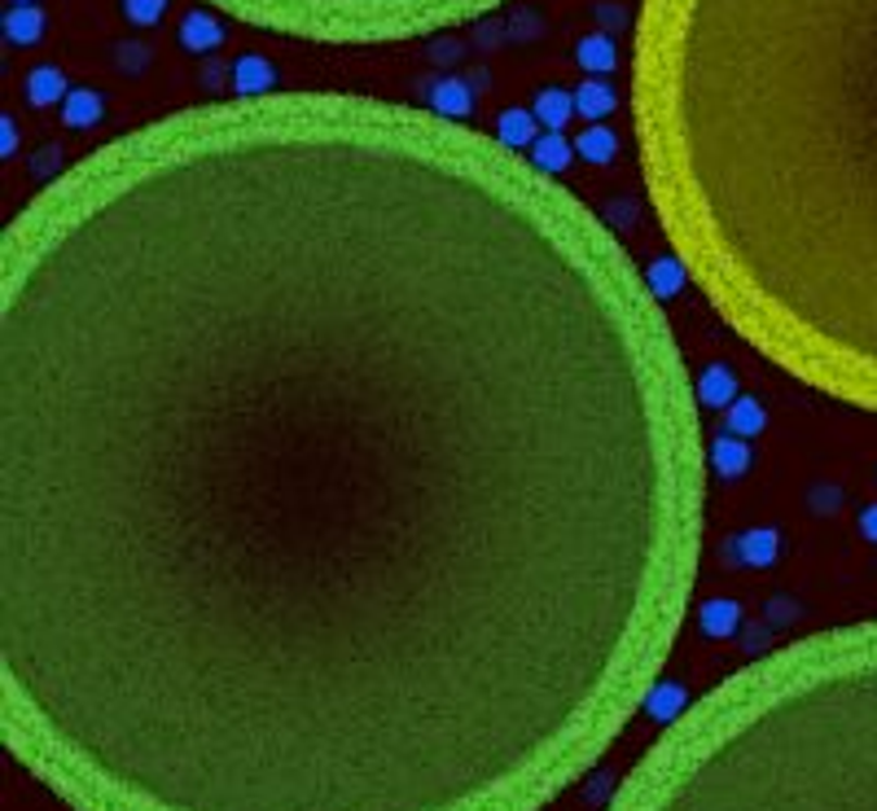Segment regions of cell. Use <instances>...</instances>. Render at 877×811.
<instances>
[{
    "label": "cell",
    "instance_id": "1",
    "mask_svg": "<svg viewBox=\"0 0 877 811\" xmlns=\"http://www.w3.org/2000/svg\"><path fill=\"white\" fill-rule=\"evenodd\" d=\"M707 439L505 137L242 92L0 238L5 737L84 811H535L689 614Z\"/></svg>",
    "mask_w": 877,
    "mask_h": 811
},
{
    "label": "cell",
    "instance_id": "2",
    "mask_svg": "<svg viewBox=\"0 0 877 811\" xmlns=\"http://www.w3.org/2000/svg\"><path fill=\"white\" fill-rule=\"evenodd\" d=\"M636 150L702 299L877 413V0H640Z\"/></svg>",
    "mask_w": 877,
    "mask_h": 811
},
{
    "label": "cell",
    "instance_id": "3",
    "mask_svg": "<svg viewBox=\"0 0 877 811\" xmlns=\"http://www.w3.org/2000/svg\"><path fill=\"white\" fill-rule=\"evenodd\" d=\"M610 811H877V619L724 680L663 733Z\"/></svg>",
    "mask_w": 877,
    "mask_h": 811
},
{
    "label": "cell",
    "instance_id": "4",
    "mask_svg": "<svg viewBox=\"0 0 877 811\" xmlns=\"http://www.w3.org/2000/svg\"><path fill=\"white\" fill-rule=\"evenodd\" d=\"M238 23L325 45H386L492 14L505 0H206Z\"/></svg>",
    "mask_w": 877,
    "mask_h": 811
},
{
    "label": "cell",
    "instance_id": "5",
    "mask_svg": "<svg viewBox=\"0 0 877 811\" xmlns=\"http://www.w3.org/2000/svg\"><path fill=\"white\" fill-rule=\"evenodd\" d=\"M575 105H580V114H588V119H601V114L614 105V92L606 84H584L580 97H575Z\"/></svg>",
    "mask_w": 877,
    "mask_h": 811
},
{
    "label": "cell",
    "instance_id": "6",
    "mask_svg": "<svg viewBox=\"0 0 877 811\" xmlns=\"http://www.w3.org/2000/svg\"><path fill=\"white\" fill-rule=\"evenodd\" d=\"M580 62L593 66V71H606V66H614V45L601 40V36H593V40L580 45Z\"/></svg>",
    "mask_w": 877,
    "mask_h": 811
},
{
    "label": "cell",
    "instance_id": "7",
    "mask_svg": "<svg viewBox=\"0 0 877 811\" xmlns=\"http://www.w3.org/2000/svg\"><path fill=\"white\" fill-rule=\"evenodd\" d=\"M580 154H588L593 163L610 159V154H614V132H606V128H588V132L580 137Z\"/></svg>",
    "mask_w": 877,
    "mask_h": 811
},
{
    "label": "cell",
    "instance_id": "8",
    "mask_svg": "<svg viewBox=\"0 0 877 811\" xmlns=\"http://www.w3.org/2000/svg\"><path fill=\"white\" fill-rule=\"evenodd\" d=\"M567 114H571V101H567L562 92H544V97H539V119H544L548 128H562Z\"/></svg>",
    "mask_w": 877,
    "mask_h": 811
},
{
    "label": "cell",
    "instance_id": "9",
    "mask_svg": "<svg viewBox=\"0 0 877 811\" xmlns=\"http://www.w3.org/2000/svg\"><path fill=\"white\" fill-rule=\"evenodd\" d=\"M219 40V27L206 18V14H198V18H189V27H185V45H193V49H206V45H215Z\"/></svg>",
    "mask_w": 877,
    "mask_h": 811
},
{
    "label": "cell",
    "instance_id": "10",
    "mask_svg": "<svg viewBox=\"0 0 877 811\" xmlns=\"http://www.w3.org/2000/svg\"><path fill=\"white\" fill-rule=\"evenodd\" d=\"M66 119H71L75 128H88V124L97 119V97H92V92H75L71 105H66Z\"/></svg>",
    "mask_w": 877,
    "mask_h": 811
},
{
    "label": "cell",
    "instance_id": "11",
    "mask_svg": "<svg viewBox=\"0 0 877 811\" xmlns=\"http://www.w3.org/2000/svg\"><path fill=\"white\" fill-rule=\"evenodd\" d=\"M10 36L14 40H36L40 36V14L36 10H14L10 14Z\"/></svg>",
    "mask_w": 877,
    "mask_h": 811
},
{
    "label": "cell",
    "instance_id": "12",
    "mask_svg": "<svg viewBox=\"0 0 877 811\" xmlns=\"http://www.w3.org/2000/svg\"><path fill=\"white\" fill-rule=\"evenodd\" d=\"M124 5H128L132 23H158V14H163V0H124Z\"/></svg>",
    "mask_w": 877,
    "mask_h": 811
},
{
    "label": "cell",
    "instance_id": "13",
    "mask_svg": "<svg viewBox=\"0 0 877 811\" xmlns=\"http://www.w3.org/2000/svg\"><path fill=\"white\" fill-rule=\"evenodd\" d=\"M58 88H62V79H58L53 71L31 75V97H36V101H53V97H58Z\"/></svg>",
    "mask_w": 877,
    "mask_h": 811
},
{
    "label": "cell",
    "instance_id": "14",
    "mask_svg": "<svg viewBox=\"0 0 877 811\" xmlns=\"http://www.w3.org/2000/svg\"><path fill=\"white\" fill-rule=\"evenodd\" d=\"M864 535H868V540H877V509H868V514H864Z\"/></svg>",
    "mask_w": 877,
    "mask_h": 811
}]
</instances>
